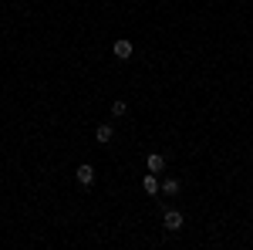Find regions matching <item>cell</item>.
I'll return each instance as SVG.
<instances>
[{
  "label": "cell",
  "instance_id": "cell-2",
  "mask_svg": "<svg viewBox=\"0 0 253 250\" xmlns=\"http://www.w3.org/2000/svg\"><path fill=\"white\" fill-rule=\"evenodd\" d=\"M132 51H135V44H132L128 38H118L115 44H112V54H115L118 61H128V58H132Z\"/></svg>",
  "mask_w": 253,
  "mask_h": 250
},
{
  "label": "cell",
  "instance_id": "cell-3",
  "mask_svg": "<svg viewBox=\"0 0 253 250\" xmlns=\"http://www.w3.org/2000/svg\"><path fill=\"white\" fill-rule=\"evenodd\" d=\"M75 179H78L81 186H95V166H91V162H81L78 169H75Z\"/></svg>",
  "mask_w": 253,
  "mask_h": 250
},
{
  "label": "cell",
  "instance_id": "cell-6",
  "mask_svg": "<svg viewBox=\"0 0 253 250\" xmlns=\"http://www.w3.org/2000/svg\"><path fill=\"white\" fill-rule=\"evenodd\" d=\"M112 135H115V129H112L108 122H101V125L95 129V142H98V146H108V142H112Z\"/></svg>",
  "mask_w": 253,
  "mask_h": 250
},
{
  "label": "cell",
  "instance_id": "cell-5",
  "mask_svg": "<svg viewBox=\"0 0 253 250\" xmlns=\"http://www.w3.org/2000/svg\"><path fill=\"white\" fill-rule=\"evenodd\" d=\"M142 190L149 193V196H159V193H162V183H159V176H156V173H145V179H142Z\"/></svg>",
  "mask_w": 253,
  "mask_h": 250
},
{
  "label": "cell",
  "instance_id": "cell-4",
  "mask_svg": "<svg viewBox=\"0 0 253 250\" xmlns=\"http://www.w3.org/2000/svg\"><path fill=\"white\" fill-rule=\"evenodd\" d=\"M145 169L159 176L162 169H166V155H159V152H149V155H145Z\"/></svg>",
  "mask_w": 253,
  "mask_h": 250
},
{
  "label": "cell",
  "instance_id": "cell-1",
  "mask_svg": "<svg viewBox=\"0 0 253 250\" xmlns=\"http://www.w3.org/2000/svg\"><path fill=\"white\" fill-rule=\"evenodd\" d=\"M182 223H186V220H182V213H179V210H166V213H162V227H166L169 233H179V230H182Z\"/></svg>",
  "mask_w": 253,
  "mask_h": 250
},
{
  "label": "cell",
  "instance_id": "cell-7",
  "mask_svg": "<svg viewBox=\"0 0 253 250\" xmlns=\"http://www.w3.org/2000/svg\"><path fill=\"white\" fill-rule=\"evenodd\" d=\"M179 190H182V183H179L175 176H169V179H162V193H166V196H175Z\"/></svg>",
  "mask_w": 253,
  "mask_h": 250
},
{
  "label": "cell",
  "instance_id": "cell-8",
  "mask_svg": "<svg viewBox=\"0 0 253 250\" xmlns=\"http://www.w3.org/2000/svg\"><path fill=\"white\" fill-rule=\"evenodd\" d=\"M125 115H128V101L115 98V101H112V118H125Z\"/></svg>",
  "mask_w": 253,
  "mask_h": 250
}]
</instances>
